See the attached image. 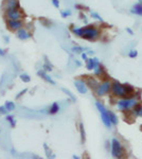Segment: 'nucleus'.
I'll return each mask as SVG.
<instances>
[{"label":"nucleus","instance_id":"1","mask_svg":"<svg viewBox=\"0 0 142 159\" xmlns=\"http://www.w3.org/2000/svg\"><path fill=\"white\" fill-rule=\"evenodd\" d=\"M100 37V31L94 25H87L83 28V36L82 38L88 40H94Z\"/></svg>","mask_w":142,"mask_h":159},{"label":"nucleus","instance_id":"2","mask_svg":"<svg viewBox=\"0 0 142 159\" xmlns=\"http://www.w3.org/2000/svg\"><path fill=\"white\" fill-rule=\"evenodd\" d=\"M95 106H97L98 110L100 111V115H101V119H102V122L103 124L105 125L106 127L109 129L112 126V123L109 121V118H108V110L106 109L105 105L100 101H97L95 102Z\"/></svg>","mask_w":142,"mask_h":159},{"label":"nucleus","instance_id":"3","mask_svg":"<svg viewBox=\"0 0 142 159\" xmlns=\"http://www.w3.org/2000/svg\"><path fill=\"white\" fill-rule=\"evenodd\" d=\"M110 150H112V155L115 158H121L123 156V148L121 142L117 138H112V144H110Z\"/></svg>","mask_w":142,"mask_h":159},{"label":"nucleus","instance_id":"4","mask_svg":"<svg viewBox=\"0 0 142 159\" xmlns=\"http://www.w3.org/2000/svg\"><path fill=\"white\" fill-rule=\"evenodd\" d=\"M137 103V100L135 98H128V99H122L117 103L118 109L121 111H126L128 109H131Z\"/></svg>","mask_w":142,"mask_h":159},{"label":"nucleus","instance_id":"5","mask_svg":"<svg viewBox=\"0 0 142 159\" xmlns=\"http://www.w3.org/2000/svg\"><path fill=\"white\" fill-rule=\"evenodd\" d=\"M110 90L112 92V96L117 97V98H125V90L123 84H121L118 81H113L112 83V87H110Z\"/></svg>","mask_w":142,"mask_h":159},{"label":"nucleus","instance_id":"6","mask_svg":"<svg viewBox=\"0 0 142 159\" xmlns=\"http://www.w3.org/2000/svg\"><path fill=\"white\" fill-rule=\"evenodd\" d=\"M24 17H25V13L20 10V7L6 11L7 20H22L24 19Z\"/></svg>","mask_w":142,"mask_h":159},{"label":"nucleus","instance_id":"7","mask_svg":"<svg viewBox=\"0 0 142 159\" xmlns=\"http://www.w3.org/2000/svg\"><path fill=\"white\" fill-rule=\"evenodd\" d=\"M110 87H112V83H110L108 80H106V81H103L102 83L99 84L97 87V89H95V93H97V96L99 97H103L105 96L106 93H108V92L110 91Z\"/></svg>","mask_w":142,"mask_h":159},{"label":"nucleus","instance_id":"8","mask_svg":"<svg viewBox=\"0 0 142 159\" xmlns=\"http://www.w3.org/2000/svg\"><path fill=\"white\" fill-rule=\"evenodd\" d=\"M83 78H84L83 81L85 82V84L87 85V87L91 88L92 90H95V89H97L98 85H99L97 79H94V76H91V75H83Z\"/></svg>","mask_w":142,"mask_h":159},{"label":"nucleus","instance_id":"9","mask_svg":"<svg viewBox=\"0 0 142 159\" xmlns=\"http://www.w3.org/2000/svg\"><path fill=\"white\" fill-rule=\"evenodd\" d=\"M7 28L12 31H17L20 28L24 27V22L22 20H7Z\"/></svg>","mask_w":142,"mask_h":159},{"label":"nucleus","instance_id":"10","mask_svg":"<svg viewBox=\"0 0 142 159\" xmlns=\"http://www.w3.org/2000/svg\"><path fill=\"white\" fill-rule=\"evenodd\" d=\"M19 0H4L3 1V10L9 11L12 9H17L19 7Z\"/></svg>","mask_w":142,"mask_h":159},{"label":"nucleus","instance_id":"11","mask_svg":"<svg viewBox=\"0 0 142 159\" xmlns=\"http://www.w3.org/2000/svg\"><path fill=\"white\" fill-rule=\"evenodd\" d=\"M74 86L76 87V90L82 94L87 93V91H88V87H87V85L85 84V82L83 80H76V81L74 82Z\"/></svg>","mask_w":142,"mask_h":159},{"label":"nucleus","instance_id":"12","mask_svg":"<svg viewBox=\"0 0 142 159\" xmlns=\"http://www.w3.org/2000/svg\"><path fill=\"white\" fill-rule=\"evenodd\" d=\"M17 37L21 40H25V39H29L31 37V34L25 29H24V28H20L19 30H17Z\"/></svg>","mask_w":142,"mask_h":159},{"label":"nucleus","instance_id":"13","mask_svg":"<svg viewBox=\"0 0 142 159\" xmlns=\"http://www.w3.org/2000/svg\"><path fill=\"white\" fill-rule=\"evenodd\" d=\"M94 74L97 76H100V78H104V75H106V70H105V68L103 67L102 65H101V63L99 65H97L94 68Z\"/></svg>","mask_w":142,"mask_h":159},{"label":"nucleus","instance_id":"14","mask_svg":"<svg viewBox=\"0 0 142 159\" xmlns=\"http://www.w3.org/2000/svg\"><path fill=\"white\" fill-rule=\"evenodd\" d=\"M37 74H38V75H39V76H42V78H43L44 80H45L46 82H48V83H50L51 85H55V82H54V80L51 79L50 76H49L48 74H47V72H46V71H44V70H39V71H38V72H37Z\"/></svg>","mask_w":142,"mask_h":159},{"label":"nucleus","instance_id":"15","mask_svg":"<svg viewBox=\"0 0 142 159\" xmlns=\"http://www.w3.org/2000/svg\"><path fill=\"white\" fill-rule=\"evenodd\" d=\"M133 14H136V15H139V16H142V3L141 2H139V3L135 4V6L133 7V9H131V11Z\"/></svg>","mask_w":142,"mask_h":159},{"label":"nucleus","instance_id":"16","mask_svg":"<svg viewBox=\"0 0 142 159\" xmlns=\"http://www.w3.org/2000/svg\"><path fill=\"white\" fill-rule=\"evenodd\" d=\"M108 118H109V121L112 123V125H117L118 124V117L115 112L112 111H108Z\"/></svg>","mask_w":142,"mask_h":159},{"label":"nucleus","instance_id":"17","mask_svg":"<svg viewBox=\"0 0 142 159\" xmlns=\"http://www.w3.org/2000/svg\"><path fill=\"white\" fill-rule=\"evenodd\" d=\"M58 111H59V105H58V103L54 102V103L50 106V108H49V114L55 115V114H57Z\"/></svg>","mask_w":142,"mask_h":159},{"label":"nucleus","instance_id":"18","mask_svg":"<svg viewBox=\"0 0 142 159\" xmlns=\"http://www.w3.org/2000/svg\"><path fill=\"white\" fill-rule=\"evenodd\" d=\"M80 134H81V141H82V143H85V141H86V133H85L84 124L82 122L80 123Z\"/></svg>","mask_w":142,"mask_h":159},{"label":"nucleus","instance_id":"19","mask_svg":"<svg viewBox=\"0 0 142 159\" xmlns=\"http://www.w3.org/2000/svg\"><path fill=\"white\" fill-rule=\"evenodd\" d=\"M45 60H46V63L43 65V70L46 71V72H50V71H52V65L48 61L47 57H45Z\"/></svg>","mask_w":142,"mask_h":159},{"label":"nucleus","instance_id":"20","mask_svg":"<svg viewBox=\"0 0 142 159\" xmlns=\"http://www.w3.org/2000/svg\"><path fill=\"white\" fill-rule=\"evenodd\" d=\"M71 50L73 51L74 53H76V54H80V53L84 52L85 50H87V48L81 47V46H74V47L71 48Z\"/></svg>","mask_w":142,"mask_h":159},{"label":"nucleus","instance_id":"21","mask_svg":"<svg viewBox=\"0 0 142 159\" xmlns=\"http://www.w3.org/2000/svg\"><path fill=\"white\" fill-rule=\"evenodd\" d=\"M4 107L7 108V111H13L15 109V104L12 101H7L6 104H4Z\"/></svg>","mask_w":142,"mask_h":159},{"label":"nucleus","instance_id":"22","mask_svg":"<svg viewBox=\"0 0 142 159\" xmlns=\"http://www.w3.org/2000/svg\"><path fill=\"white\" fill-rule=\"evenodd\" d=\"M62 91L65 92L67 96H68L69 98H70V99L72 100V102H76V98L74 97V94L72 93V92H71L70 90H68V89H66V88H62Z\"/></svg>","mask_w":142,"mask_h":159},{"label":"nucleus","instance_id":"23","mask_svg":"<svg viewBox=\"0 0 142 159\" xmlns=\"http://www.w3.org/2000/svg\"><path fill=\"white\" fill-rule=\"evenodd\" d=\"M72 32H73L77 37L83 36V28H73V29H72Z\"/></svg>","mask_w":142,"mask_h":159},{"label":"nucleus","instance_id":"24","mask_svg":"<svg viewBox=\"0 0 142 159\" xmlns=\"http://www.w3.org/2000/svg\"><path fill=\"white\" fill-rule=\"evenodd\" d=\"M86 67L88 70H92L94 68V58H87L86 60Z\"/></svg>","mask_w":142,"mask_h":159},{"label":"nucleus","instance_id":"25","mask_svg":"<svg viewBox=\"0 0 142 159\" xmlns=\"http://www.w3.org/2000/svg\"><path fill=\"white\" fill-rule=\"evenodd\" d=\"M7 121L10 123V125H11L12 127H15V126H16V120H15V119H14V117L11 116V115L7 116Z\"/></svg>","mask_w":142,"mask_h":159},{"label":"nucleus","instance_id":"26","mask_svg":"<svg viewBox=\"0 0 142 159\" xmlns=\"http://www.w3.org/2000/svg\"><path fill=\"white\" fill-rule=\"evenodd\" d=\"M20 80H21L22 82H25V83H29L31 81V76L27 73H21L20 74Z\"/></svg>","mask_w":142,"mask_h":159},{"label":"nucleus","instance_id":"27","mask_svg":"<svg viewBox=\"0 0 142 159\" xmlns=\"http://www.w3.org/2000/svg\"><path fill=\"white\" fill-rule=\"evenodd\" d=\"M90 15H91V17H94V19L99 20V21H101V22H103V18L100 16L99 14H98V13H95V12H91V13H90Z\"/></svg>","mask_w":142,"mask_h":159},{"label":"nucleus","instance_id":"28","mask_svg":"<svg viewBox=\"0 0 142 159\" xmlns=\"http://www.w3.org/2000/svg\"><path fill=\"white\" fill-rule=\"evenodd\" d=\"M138 56V51L137 50H131L130 52H128V57L131 58H135Z\"/></svg>","mask_w":142,"mask_h":159},{"label":"nucleus","instance_id":"29","mask_svg":"<svg viewBox=\"0 0 142 159\" xmlns=\"http://www.w3.org/2000/svg\"><path fill=\"white\" fill-rule=\"evenodd\" d=\"M44 148H45L46 154H47V157H49V158H51V157H52V156H51V155H52V153H51L50 148H49V147H48L47 144H46V143H45V144H44ZM52 158H53V157H52Z\"/></svg>","mask_w":142,"mask_h":159},{"label":"nucleus","instance_id":"30","mask_svg":"<svg viewBox=\"0 0 142 159\" xmlns=\"http://www.w3.org/2000/svg\"><path fill=\"white\" fill-rule=\"evenodd\" d=\"M61 15H62V17L66 18V17H68V16H70V15H71V11H69V10H66V11H61Z\"/></svg>","mask_w":142,"mask_h":159},{"label":"nucleus","instance_id":"31","mask_svg":"<svg viewBox=\"0 0 142 159\" xmlns=\"http://www.w3.org/2000/svg\"><path fill=\"white\" fill-rule=\"evenodd\" d=\"M27 91H28V89H27V88H25V89H22V90L20 91L19 93H17V96H16V99H20V98H21V97L24 96V94H25V92H27Z\"/></svg>","mask_w":142,"mask_h":159},{"label":"nucleus","instance_id":"32","mask_svg":"<svg viewBox=\"0 0 142 159\" xmlns=\"http://www.w3.org/2000/svg\"><path fill=\"white\" fill-rule=\"evenodd\" d=\"M7 112H9V111H7V108L4 107V105H3V106H0V114H1V115H7Z\"/></svg>","mask_w":142,"mask_h":159},{"label":"nucleus","instance_id":"33","mask_svg":"<svg viewBox=\"0 0 142 159\" xmlns=\"http://www.w3.org/2000/svg\"><path fill=\"white\" fill-rule=\"evenodd\" d=\"M51 1H52V4L54 6V7L58 9L59 7V0H51Z\"/></svg>","mask_w":142,"mask_h":159},{"label":"nucleus","instance_id":"34","mask_svg":"<svg viewBox=\"0 0 142 159\" xmlns=\"http://www.w3.org/2000/svg\"><path fill=\"white\" fill-rule=\"evenodd\" d=\"M81 54H82V55H81V56H82V58H83L84 61H86L87 58H88V57H87V53H84V52H82Z\"/></svg>","mask_w":142,"mask_h":159},{"label":"nucleus","instance_id":"35","mask_svg":"<svg viewBox=\"0 0 142 159\" xmlns=\"http://www.w3.org/2000/svg\"><path fill=\"white\" fill-rule=\"evenodd\" d=\"M126 32L128 33V34H131V35H134V31L130 29V28H126Z\"/></svg>","mask_w":142,"mask_h":159},{"label":"nucleus","instance_id":"36","mask_svg":"<svg viewBox=\"0 0 142 159\" xmlns=\"http://www.w3.org/2000/svg\"><path fill=\"white\" fill-rule=\"evenodd\" d=\"M86 53H87V55H88V54H89V55H94V51H92V50H89V49H87V52H86Z\"/></svg>","mask_w":142,"mask_h":159},{"label":"nucleus","instance_id":"37","mask_svg":"<svg viewBox=\"0 0 142 159\" xmlns=\"http://www.w3.org/2000/svg\"><path fill=\"white\" fill-rule=\"evenodd\" d=\"M4 55H6V51L0 49V56H4Z\"/></svg>","mask_w":142,"mask_h":159},{"label":"nucleus","instance_id":"38","mask_svg":"<svg viewBox=\"0 0 142 159\" xmlns=\"http://www.w3.org/2000/svg\"><path fill=\"white\" fill-rule=\"evenodd\" d=\"M3 39H4V42H6V43H9L10 42V38L7 37V36H3Z\"/></svg>","mask_w":142,"mask_h":159},{"label":"nucleus","instance_id":"39","mask_svg":"<svg viewBox=\"0 0 142 159\" xmlns=\"http://www.w3.org/2000/svg\"><path fill=\"white\" fill-rule=\"evenodd\" d=\"M137 116H139V117H142V107H141V109L139 110V112L137 114Z\"/></svg>","mask_w":142,"mask_h":159},{"label":"nucleus","instance_id":"40","mask_svg":"<svg viewBox=\"0 0 142 159\" xmlns=\"http://www.w3.org/2000/svg\"><path fill=\"white\" fill-rule=\"evenodd\" d=\"M76 66H82V63L80 61H76Z\"/></svg>","mask_w":142,"mask_h":159},{"label":"nucleus","instance_id":"41","mask_svg":"<svg viewBox=\"0 0 142 159\" xmlns=\"http://www.w3.org/2000/svg\"><path fill=\"white\" fill-rule=\"evenodd\" d=\"M72 157H73L74 159H79V158H80L79 156H76V155H73V156H72Z\"/></svg>","mask_w":142,"mask_h":159}]
</instances>
